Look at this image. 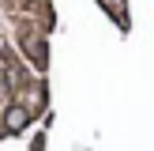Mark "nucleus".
Listing matches in <instances>:
<instances>
[{
  "label": "nucleus",
  "mask_w": 154,
  "mask_h": 151,
  "mask_svg": "<svg viewBox=\"0 0 154 151\" xmlns=\"http://www.w3.org/2000/svg\"><path fill=\"white\" fill-rule=\"evenodd\" d=\"M26 121H30V113L15 106V110H8V117H4V132H19V128L26 125Z\"/></svg>",
  "instance_id": "obj_1"
}]
</instances>
